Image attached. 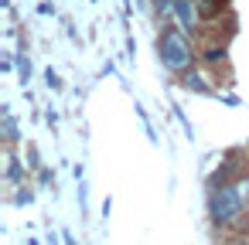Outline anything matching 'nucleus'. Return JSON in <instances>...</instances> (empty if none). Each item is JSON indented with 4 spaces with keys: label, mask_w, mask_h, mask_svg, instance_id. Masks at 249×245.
Listing matches in <instances>:
<instances>
[{
    "label": "nucleus",
    "mask_w": 249,
    "mask_h": 245,
    "mask_svg": "<svg viewBox=\"0 0 249 245\" xmlns=\"http://www.w3.org/2000/svg\"><path fill=\"white\" fill-rule=\"evenodd\" d=\"M242 208H246V201H242V194H239L235 184H222V187L212 191L208 211H212V221H215V225H232V221H239Z\"/></svg>",
    "instance_id": "nucleus-1"
},
{
    "label": "nucleus",
    "mask_w": 249,
    "mask_h": 245,
    "mask_svg": "<svg viewBox=\"0 0 249 245\" xmlns=\"http://www.w3.org/2000/svg\"><path fill=\"white\" fill-rule=\"evenodd\" d=\"M171 11L178 14V21L184 24V31H195V24H198V7L191 4V0H171Z\"/></svg>",
    "instance_id": "nucleus-3"
},
{
    "label": "nucleus",
    "mask_w": 249,
    "mask_h": 245,
    "mask_svg": "<svg viewBox=\"0 0 249 245\" xmlns=\"http://www.w3.org/2000/svg\"><path fill=\"white\" fill-rule=\"evenodd\" d=\"M205 58H208V62H222V58H225V51H222V48H218V51H215V48H208V51H205Z\"/></svg>",
    "instance_id": "nucleus-6"
},
{
    "label": "nucleus",
    "mask_w": 249,
    "mask_h": 245,
    "mask_svg": "<svg viewBox=\"0 0 249 245\" xmlns=\"http://www.w3.org/2000/svg\"><path fill=\"white\" fill-rule=\"evenodd\" d=\"M235 187H239V194H242V201L249 204V177H242V180H235Z\"/></svg>",
    "instance_id": "nucleus-5"
},
{
    "label": "nucleus",
    "mask_w": 249,
    "mask_h": 245,
    "mask_svg": "<svg viewBox=\"0 0 249 245\" xmlns=\"http://www.w3.org/2000/svg\"><path fill=\"white\" fill-rule=\"evenodd\" d=\"M7 177H11V180H18V177H21V167H18V160H14V157H7Z\"/></svg>",
    "instance_id": "nucleus-4"
},
{
    "label": "nucleus",
    "mask_w": 249,
    "mask_h": 245,
    "mask_svg": "<svg viewBox=\"0 0 249 245\" xmlns=\"http://www.w3.org/2000/svg\"><path fill=\"white\" fill-rule=\"evenodd\" d=\"M160 58H164V65L171 72H184L191 65V48H188V41H184L181 31H174V28L164 31V38H160Z\"/></svg>",
    "instance_id": "nucleus-2"
}]
</instances>
